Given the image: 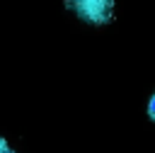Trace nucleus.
<instances>
[{
	"mask_svg": "<svg viewBox=\"0 0 155 153\" xmlns=\"http://www.w3.org/2000/svg\"><path fill=\"white\" fill-rule=\"evenodd\" d=\"M65 10H70L78 19L92 27H104L114 19L116 0H65Z\"/></svg>",
	"mask_w": 155,
	"mask_h": 153,
	"instance_id": "obj_1",
	"label": "nucleus"
},
{
	"mask_svg": "<svg viewBox=\"0 0 155 153\" xmlns=\"http://www.w3.org/2000/svg\"><path fill=\"white\" fill-rule=\"evenodd\" d=\"M0 153H19V151H15L12 143H10V138L0 134Z\"/></svg>",
	"mask_w": 155,
	"mask_h": 153,
	"instance_id": "obj_2",
	"label": "nucleus"
},
{
	"mask_svg": "<svg viewBox=\"0 0 155 153\" xmlns=\"http://www.w3.org/2000/svg\"><path fill=\"white\" fill-rule=\"evenodd\" d=\"M148 117H150V119L155 121V95H153V97L148 100Z\"/></svg>",
	"mask_w": 155,
	"mask_h": 153,
	"instance_id": "obj_3",
	"label": "nucleus"
}]
</instances>
